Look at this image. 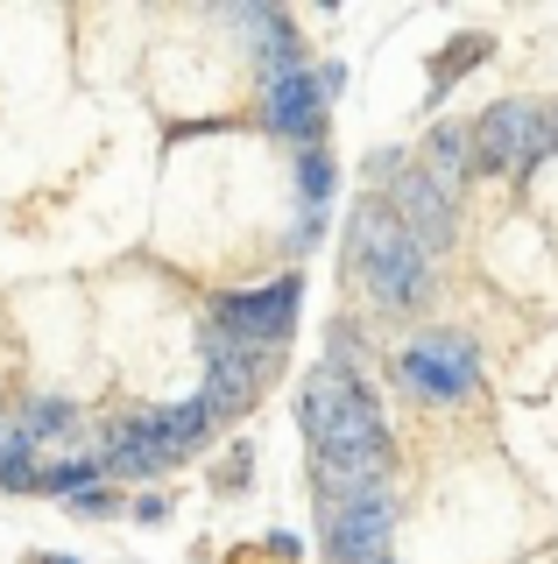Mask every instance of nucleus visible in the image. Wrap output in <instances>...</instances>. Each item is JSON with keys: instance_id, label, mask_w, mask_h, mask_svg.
Wrapping results in <instances>:
<instances>
[{"instance_id": "obj_1", "label": "nucleus", "mask_w": 558, "mask_h": 564, "mask_svg": "<svg viewBox=\"0 0 558 564\" xmlns=\"http://www.w3.org/2000/svg\"><path fill=\"white\" fill-rule=\"evenodd\" d=\"M304 437L311 452H333V458H382L389 452V423H382V410L368 402V388H361L354 375H340V367H319V375L304 381Z\"/></svg>"}, {"instance_id": "obj_2", "label": "nucleus", "mask_w": 558, "mask_h": 564, "mask_svg": "<svg viewBox=\"0 0 558 564\" xmlns=\"http://www.w3.org/2000/svg\"><path fill=\"white\" fill-rule=\"evenodd\" d=\"M354 261H361V275H368V290H375V304H389V311H410V304H425L431 296V254L404 234V219H389V205L368 198L354 212Z\"/></svg>"}, {"instance_id": "obj_3", "label": "nucleus", "mask_w": 558, "mask_h": 564, "mask_svg": "<svg viewBox=\"0 0 558 564\" xmlns=\"http://www.w3.org/2000/svg\"><path fill=\"white\" fill-rule=\"evenodd\" d=\"M298 296H304V275H276L261 290H226L213 296V325L226 346H248V352H276L298 325Z\"/></svg>"}, {"instance_id": "obj_4", "label": "nucleus", "mask_w": 558, "mask_h": 564, "mask_svg": "<svg viewBox=\"0 0 558 564\" xmlns=\"http://www.w3.org/2000/svg\"><path fill=\"white\" fill-rule=\"evenodd\" d=\"M396 375L425 402H460V395H474V381H481V346L466 339V332H417V339L396 352Z\"/></svg>"}, {"instance_id": "obj_5", "label": "nucleus", "mask_w": 558, "mask_h": 564, "mask_svg": "<svg viewBox=\"0 0 558 564\" xmlns=\"http://www.w3.org/2000/svg\"><path fill=\"white\" fill-rule=\"evenodd\" d=\"M551 155V113L530 99H502L474 128V170H530Z\"/></svg>"}, {"instance_id": "obj_6", "label": "nucleus", "mask_w": 558, "mask_h": 564, "mask_svg": "<svg viewBox=\"0 0 558 564\" xmlns=\"http://www.w3.org/2000/svg\"><path fill=\"white\" fill-rule=\"evenodd\" d=\"M389 529H396V501L375 494V501H325V551L333 564H382L389 557Z\"/></svg>"}, {"instance_id": "obj_7", "label": "nucleus", "mask_w": 558, "mask_h": 564, "mask_svg": "<svg viewBox=\"0 0 558 564\" xmlns=\"http://www.w3.org/2000/svg\"><path fill=\"white\" fill-rule=\"evenodd\" d=\"M261 128L283 134V141H319L325 128V93H319V70H283V78L261 85Z\"/></svg>"}, {"instance_id": "obj_8", "label": "nucleus", "mask_w": 558, "mask_h": 564, "mask_svg": "<svg viewBox=\"0 0 558 564\" xmlns=\"http://www.w3.org/2000/svg\"><path fill=\"white\" fill-rule=\"evenodd\" d=\"M261 367H269V352L226 346L219 332H205V402H213V416L248 410V402H255V388H261Z\"/></svg>"}, {"instance_id": "obj_9", "label": "nucleus", "mask_w": 558, "mask_h": 564, "mask_svg": "<svg viewBox=\"0 0 558 564\" xmlns=\"http://www.w3.org/2000/svg\"><path fill=\"white\" fill-rule=\"evenodd\" d=\"M396 219L425 254H439L452 240V191H439L425 170H396Z\"/></svg>"}, {"instance_id": "obj_10", "label": "nucleus", "mask_w": 558, "mask_h": 564, "mask_svg": "<svg viewBox=\"0 0 558 564\" xmlns=\"http://www.w3.org/2000/svg\"><path fill=\"white\" fill-rule=\"evenodd\" d=\"M234 29L255 43V57L269 64V78H283V70H304V50H298V29L283 22L276 8H234Z\"/></svg>"}, {"instance_id": "obj_11", "label": "nucleus", "mask_w": 558, "mask_h": 564, "mask_svg": "<svg viewBox=\"0 0 558 564\" xmlns=\"http://www.w3.org/2000/svg\"><path fill=\"white\" fill-rule=\"evenodd\" d=\"M99 466L114 473V480H155V473L163 466H178V458H170L163 445H155V437L142 431V423H120V431H107V445H99Z\"/></svg>"}, {"instance_id": "obj_12", "label": "nucleus", "mask_w": 558, "mask_h": 564, "mask_svg": "<svg viewBox=\"0 0 558 564\" xmlns=\"http://www.w3.org/2000/svg\"><path fill=\"white\" fill-rule=\"evenodd\" d=\"M425 155H431V163H425L431 184H439V191H460V176L474 170V163H466V155H474V134H466V128H431Z\"/></svg>"}, {"instance_id": "obj_13", "label": "nucleus", "mask_w": 558, "mask_h": 564, "mask_svg": "<svg viewBox=\"0 0 558 564\" xmlns=\"http://www.w3.org/2000/svg\"><path fill=\"white\" fill-rule=\"evenodd\" d=\"M0 487H8V494H29V487H43L36 445H29L22 431H0Z\"/></svg>"}, {"instance_id": "obj_14", "label": "nucleus", "mask_w": 558, "mask_h": 564, "mask_svg": "<svg viewBox=\"0 0 558 564\" xmlns=\"http://www.w3.org/2000/svg\"><path fill=\"white\" fill-rule=\"evenodd\" d=\"M72 423H78V410H72L64 395H36V402L22 410V423H14V431H22L29 445H50V437H64Z\"/></svg>"}, {"instance_id": "obj_15", "label": "nucleus", "mask_w": 558, "mask_h": 564, "mask_svg": "<svg viewBox=\"0 0 558 564\" xmlns=\"http://www.w3.org/2000/svg\"><path fill=\"white\" fill-rule=\"evenodd\" d=\"M99 473H107L99 458H57V466H43V494H72L78 501L85 487H99Z\"/></svg>"}, {"instance_id": "obj_16", "label": "nucleus", "mask_w": 558, "mask_h": 564, "mask_svg": "<svg viewBox=\"0 0 558 564\" xmlns=\"http://www.w3.org/2000/svg\"><path fill=\"white\" fill-rule=\"evenodd\" d=\"M298 184H304V205L325 212V198H333V163H325L319 149H304V155H298Z\"/></svg>"}, {"instance_id": "obj_17", "label": "nucleus", "mask_w": 558, "mask_h": 564, "mask_svg": "<svg viewBox=\"0 0 558 564\" xmlns=\"http://www.w3.org/2000/svg\"><path fill=\"white\" fill-rule=\"evenodd\" d=\"M325 367H340V375H354V367H361V339H354V325H333V339H325Z\"/></svg>"}, {"instance_id": "obj_18", "label": "nucleus", "mask_w": 558, "mask_h": 564, "mask_svg": "<svg viewBox=\"0 0 558 564\" xmlns=\"http://www.w3.org/2000/svg\"><path fill=\"white\" fill-rule=\"evenodd\" d=\"M72 508H78V516H93V522H99V516H114V508H120V501H114V494H107V487H85V494H78V501H72Z\"/></svg>"}, {"instance_id": "obj_19", "label": "nucleus", "mask_w": 558, "mask_h": 564, "mask_svg": "<svg viewBox=\"0 0 558 564\" xmlns=\"http://www.w3.org/2000/svg\"><path fill=\"white\" fill-rule=\"evenodd\" d=\"M481 57H487V43H481V35H466V43H452L446 70H452V78H460V70H466V64H481Z\"/></svg>"}, {"instance_id": "obj_20", "label": "nucleus", "mask_w": 558, "mask_h": 564, "mask_svg": "<svg viewBox=\"0 0 558 564\" xmlns=\"http://www.w3.org/2000/svg\"><path fill=\"white\" fill-rule=\"evenodd\" d=\"M248 473H255V458H248V452H234V466L219 473V487H248Z\"/></svg>"}, {"instance_id": "obj_21", "label": "nucleus", "mask_w": 558, "mask_h": 564, "mask_svg": "<svg viewBox=\"0 0 558 564\" xmlns=\"http://www.w3.org/2000/svg\"><path fill=\"white\" fill-rule=\"evenodd\" d=\"M135 516H142V522H163L170 501H163V494H142V501H135Z\"/></svg>"}, {"instance_id": "obj_22", "label": "nucleus", "mask_w": 558, "mask_h": 564, "mask_svg": "<svg viewBox=\"0 0 558 564\" xmlns=\"http://www.w3.org/2000/svg\"><path fill=\"white\" fill-rule=\"evenodd\" d=\"M551 149H558V106H551Z\"/></svg>"}, {"instance_id": "obj_23", "label": "nucleus", "mask_w": 558, "mask_h": 564, "mask_svg": "<svg viewBox=\"0 0 558 564\" xmlns=\"http://www.w3.org/2000/svg\"><path fill=\"white\" fill-rule=\"evenodd\" d=\"M36 564H78V557H36Z\"/></svg>"}, {"instance_id": "obj_24", "label": "nucleus", "mask_w": 558, "mask_h": 564, "mask_svg": "<svg viewBox=\"0 0 558 564\" xmlns=\"http://www.w3.org/2000/svg\"><path fill=\"white\" fill-rule=\"evenodd\" d=\"M382 564H396V557H382Z\"/></svg>"}]
</instances>
